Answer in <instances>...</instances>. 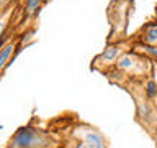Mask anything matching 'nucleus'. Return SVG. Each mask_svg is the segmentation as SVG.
Listing matches in <instances>:
<instances>
[{
  "instance_id": "f257e3e1",
  "label": "nucleus",
  "mask_w": 157,
  "mask_h": 148,
  "mask_svg": "<svg viewBox=\"0 0 157 148\" xmlns=\"http://www.w3.org/2000/svg\"><path fill=\"white\" fill-rule=\"evenodd\" d=\"M44 145L41 135L36 128L33 127H20L15 135L10 140V146L15 148H25V146H41Z\"/></svg>"
},
{
  "instance_id": "f03ea898",
  "label": "nucleus",
  "mask_w": 157,
  "mask_h": 148,
  "mask_svg": "<svg viewBox=\"0 0 157 148\" xmlns=\"http://www.w3.org/2000/svg\"><path fill=\"white\" fill-rule=\"evenodd\" d=\"M80 146H92V148H103L106 146V140L103 138L100 132L93 130V128H87L85 133L82 135V143Z\"/></svg>"
},
{
  "instance_id": "7ed1b4c3",
  "label": "nucleus",
  "mask_w": 157,
  "mask_h": 148,
  "mask_svg": "<svg viewBox=\"0 0 157 148\" xmlns=\"http://www.w3.org/2000/svg\"><path fill=\"white\" fill-rule=\"evenodd\" d=\"M116 66L120 68V69H132L136 66V59H134V56L132 54H129V53H126V54H123V56L118 59V63H116Z\"/></svg>"
},
{
  "instance_id": "20e7f679",
  "label": "nucleus",
  "mask_w": 157,
  "mask_h": 148,
  "mask_svg": "<svg viewBox=\"0 0 157 148\" xmlns=\"http://www.w3.org/2000/svg\"><path fill=\"white\" fill-rule=\"evenodd\" d=\"M120 46L118 44H113V46H108L105 49V53L100 56V59H103V61H106V63H110V61H115V59L118 58V54H120Z\"/></svg>"
},
{
  "instance_id": "39448f33",
  "label": "nucleus",
  "mask_w": 157,
  "mask_h": 148,
  "mask_svg": "<svg viewBox=\"0 0 157 148\" xmlns=\"http://www.w3.org/2000/svg\"><path fill=\"white\" fill-rule=\"evenodd\" d=\"M142 38H144L146 43H149V44H157V25L155 23L147 25L146 33H144V36H142Z\"/></svg>"
},
{
  "instance_id": "423d86ee",
  "label": "nucleus",
  "mask_w": 157,
  "mask_h": 148,
  "mask_svg": "<svg viewBox=\"0 0 157 148\" xmlns=\"http://www.w3.org/2000/svg\"><path fill=\"white\" fill-rule=\"evenodd\" d=\"M13 49H15V44L13 43H8V44H5V46H3L2 54H0V68H2V69H5V66H7L8 58L12 56Z\"/></svg>"
},
{
  "instance_id": "0eeeda50",
  "label": "nucleus",
  "mask_w": 157,
  "mask_h": 148,
  "mask_svg": "<svg viewBox=\"0 0 157 148\" xmlns=\"http://www.w3.org/2000/svg\"><path fill=\"white\" fill-rule=\"evenodd\" d=\"M41 3H43V0H26V10H28V13H34L39 7H41Z\"/></svg>"
},
{
  "instance_id": "6e6552de",
  "label": "nucleus",
  "mask_w": 157,
  "mask_h": 148,
  "mask_svg": "<svg viewBox=\"0 0 157 148\" xmlns=\"http://www.w3.org/2000/svg\"><path fill=\"white\" fill-rule=\"evenodd\" d=\"M142 49L149 54V56H152L157 61V48H155V44H149V43H146V44H142Z\"/></svg>"
},
{
  "instance_id": "1a4fd4ad",
  "label": "nucleus",
  "mask_w": 157,
  "mask_h": 148,
  "mask_svg": "<svg viewBox=\"0 0 157 148\" xmlns=\"http://www.w3.org/2000/svg\"><path fill=\"white\" fill-rule=\"evenodd\" d=\"M146 92H147V96H149V97H155L157 96V84L154 81H149V82H147V86H146Z\"/></svg>"
},
{
  "instance_id": "9d476101",
  "label": "nucleus",
  "mask_w": 157,
  "mask_h": 148,
  "mask_svg": "<svg viewBox=\"0 0 157 148\" xmlns=\"http://www.w3.org/2000/svg\"><path fill=\"white\" fill-rule=\"evenodd\" d=\"M7 2H8V0H3V3H7Z\"/></svg>"
},
{
  "instance_id": "9b49d317",
  "label": "nucleus",
  "mask_w": 157,
  "mask_h": 148,
  "mask_svg": "<svg viewBox=\"0 0 157 148\" xmlns=\"http://www.w3.org/2000/svg\"><path fill=\"white\" fill-rule=\"evenodd\" d=\"M44 2H49V0H44Z\"/></svg>"
}]
</instances>
